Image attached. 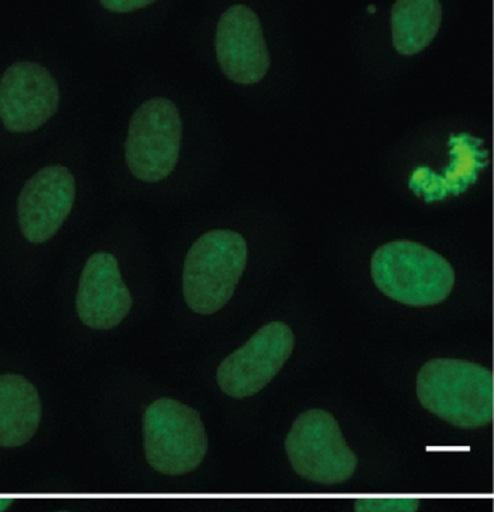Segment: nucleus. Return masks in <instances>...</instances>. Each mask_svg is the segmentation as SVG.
I'll return each mask as SVG.
<instances>
[{
    "label": "nucleus",
    "instance_id": "f257e3e1",
    "mask_svg": "<svg viewBox=\"0 0 494 512\" xmlns=\"http://www.w3.org/2000/svg\"><path fill=\"white\" fill-rule=\"evenodd\" d=\"M416 395L424 409L466 430L494 418V379L488 368L463 359H431L419 370Z\"/></svg>",
    "mask_w": 494,
    "mask_h": 512
},
{
    "label": "nucleus",
    "instance_id": "f03ea898",
    "mask_svg": "<svg viewBox=\"0 0 494 512\" xmlns=\"http://www.w3.org/2000/svg\"><path fill=\"white\" fill-rule=\"evenodd\" d=\"M371 278L392 301L418 308L442 304L455 284L454 268L445 257L406 239L374 251Z\"/></svg>",
    "mask_w": 494,
    "mask_h": 512
},
{
    "label": "nucleus",
    "instance_id": "7ed1b4c3",
    "mask_svg": "<svg viewBox=\"0 0 494 512\" xmlns=\"http://www.w3.org/2000/svg\"><path fill=\"white\" fill-rule=\"evenodd\" d=\"M247 262V242L241 233L215 229L200 236L184 260L182 290L188 307L203 316L226 307Z\"/></svg>",
    "mask_w": 494,
    "mask_h": 512
},
{
    "label": "nucleus",
    "instance_id": "20e7f679",
    "mask_svg": "<svg viewBox=\"0 0 494 512\" xmlns=\"http://www.w3.org/2000/svg\"><path fill=\"white\" fill-rule=\"evenodd\" d=\"M146 460L164 475L193 472L205 460L208 436L197 410L172 398L149 404L143 416Z\"/></svg>",
    "mask_w": 494,
    "mask_h": 512
},
{
    "label": "nucleus",
    "instance_id": "39448f33",
    "mask_svg": "<svg viewBox=\"0 0 494 512\" xmlns=\"http://www.w3.org/2000/svg\"><path fill=\"white\" fill-rule=\"evenodd\" d=\"M182 118L167 98L145 101L134 113L125 140V164L134 178L157 184L172 175L182 146Z\"/></svg>",
    "mask_w": 494,
    "mask_h": 512
},
{
    "label": "nucleus",
    "instance_id": "423d86ee",
    "mask_svg": "<svg viewBox=\"0 0 494 512\" xmlns=\"http://www.w3.org/2000/svg\"><path fill=\"white\" fill-rule=\"evenodd\" d=\"M286 452L293 470L316 484H343L358 466L337 419L326 410H307L296 418L287 434Z\"/></svg>",
    "mask_w": 494,
    "mask_h": 512
},
{
    "label": "nucleus",
    "instance_id": "0eeeda50",
    "mask_svg": "<svg viewBox=\"0 0 494 512\" xmlns=\"http://www.w3.org/2000/svg\"><path fill=\"white\" fill-rule=\"evenodd\" d=\"M295 347V335L284 322L266 323L244 346L230 353L217 371L221 391L232 398L259 394L284 367Z\"/></svg>",
    "mask_w": 494,
    "mask_h": 512
},
{
    "label": "nucleus",
    "instance_id": "6e6552de",
    "mask_svg": "<svg viewBox=\"0 0 494 512\" xmlns=\"http://www.w3.org/2000/svg\"><path fill=\"white\" fill-rule=\"evenodd\" d=\"M61 89L38 62L20 61L0 79V119L11 133H34L58 112Z\"/></svg>",
    "mask_w": 494,
    "mask_h": 512
},
{
    "label": "nucleus",
    "instance_id": "1a4fd4ad",
    "mask_svg": "<svg viewBox=\"0 0 494 512\" xmlns=\"http://www.w3.org/2000/svg\"><path fill=\"white\" fill-rule=\"evenodd\" d=\"M215 52L224 76L238 85H257L271 67L262 23L247 5H233L221 14Z\"/></svg>",
    "mask_w": 494,
    "mask_h": 512
},
{
    "label": "nucleus",
    "instance_id": "9d476101",
    "mask_svg": "<svg viewBox=\"0 0 494 512\" xmlns=\"http://www.w3.org/2000/svg\"><path fill=\"white\" fill-rule=\"evenodd\" d=\"M76 191L73 172L62 164L35 173L26 182L17 202L22 235L32 244L50 241L70 217Z\"/></svg>",
    "mask_w": 494,
    "mask_h": 512
},
{
    "label": "nucleus",
    "instance_id": "9b49d317",
    "mask_svg": "<svg viewBox=\"0 0 494 512\" xmlns=\"http://www.w3.org/2000/svg\"><path fill=\"white\" fill-rule=\"evenodd\" d=\"M133 308L118 259L107 251L89 257L80 275L76 311L83 325L107 331L121 325Z\"/></svg>",
    "mask_w": 494,
    "mask_h": 512
},
{
    "label": "nucleus",
    "instance_id": "f8f14e48",
    "mask_svg": "<svg viewBox=\"0 0 494 512\" xmlns=\"http://www.w3.org/2000/svg\"><path fill=\"white\" fill-rule=\"evenodd\" d=\"M43 406L37 388L20 374L0 377V445H26L40 427Z\"/></svg>",
    "mask_w": 494,
    "mask_h": 512
},
{
    "label": "nucleus",
    "instance_id": "ddd939ff",
    "mask_svg": "<svg viewBox=\"0 0 494 512\" xmlns=\"http://www.w3.org/2000/svg\"><path fill=\"white\" fill-rule=\"evenodd\" d=\"M442 25L437 0H400L392 5V46L400 55L413 56L427 49Z\"/></svg>",
    "mask_w": 494,
    "mask_h": 512
},
{
    "label": "nucleus",
    "instance_id": "4468645a",
    "mask_svg": "<svg viewBox=\"0 0 494 512\" xmlns=\"http://www.w3.org/2000/svg\"><path fill=\"white\" fill-rule=\"evenodd\" d=\"M419 503L418 497H359L355 502V512H416Z\"/></svg>",
    "mask_w": 494,
    "mask_h": 512
},
{
    "label": "nucleus",
    "instance_id": "2eb2a0df",
    "mask_svg": "<svg viewBox=\"0 0 494 512\" xmlns=\"http://www.w3.org/2000/svg\"><path fill=\"white\" fill-rule=\"evenodd\" d=\"M155 2L151 0H101L100 5L112 13H133V11L142 10V8L151 7Z\"/></svg>",
    "mask_w": 494,
    "mask_h": 512
},
{
    "label": "nucleus",
    "instance_id": "dca6fc26",
    "mask_svg": "<svg viewBox=\"0 0 494 512\" xmlns=\"http://www.w3.org/2000/svg\"><path fill=\"white\" fill-rule=\"evenodd\" d=\"M13 502H14V499L11 496L2 497V499H0V512L7 511L8 506H10L11 503H13Z\"/></svg>",
    "mask_w": 494,
    "mask_h": 512
},
{
    "label": "nucleus",
    "instance_id": "f3484780",
    "mask_svg": "<svg viewBox=\"0 0 494 512\" xmlns=\"http://www.w3.org/2000/svg\"><path fill=\"white\" fill-rule=\"evenodd\" d=\"M61 512H65V511H61Z\"/></svg>",
    "mask_w": 494,
    "mask_h": 512
}]
</instances>
